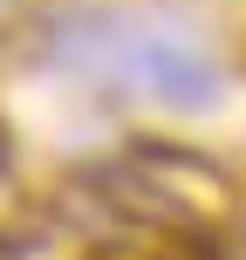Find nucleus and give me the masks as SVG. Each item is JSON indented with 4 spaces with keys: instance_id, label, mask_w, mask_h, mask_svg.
Instances as JSON below:
<instances>
[{
    "instance_id": "1",
    "label": "nucleus",
    "mask_w": 246,
    "mask_h": 260,
    "mask_svg": "<svg viewBox=\"0 0 246 260\" xmlns=\"http://www.w3.org/2000/svg\"><path fill=\"white\" fill-rule=\"evenodd\" d=\"M0 178H7V137H0Z\"/></svg>"
}]
</instances>
